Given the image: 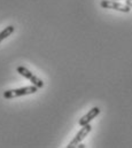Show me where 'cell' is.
I'll use <instances>...</instances> for the list:
<instances>
[{"label":"cell","mask_w":132,"mask_h":148,"mask_svg":"<svg viewBox=\"0 0 132 148\" xmlns=\"http://www.w3.org/2000/svg\"><path fill=\"white\" fill-rule=\"evenodd\" d=\"M38 91V87L31 85V86H25V87H21V88H15V90H8L3 92V98L5 99H13V98H17V97H23V95H28V94H33Z\"/></svg>","instance_id":"cell-1"},{"label":"cell","mask_w":132,"mask_h":148,"mask_svg":"<svg viewBox=\"0 0 132 148\" xmlns=\"http://www.w3.org/2000/svg\"><path fill=\"white\" fill-rule=\"evenodd\" d=\"M100 6L102 8H107V9H115L118 12H123V13H129L131 7L128 6L126 3H121L117 2L116 0H101Z\"/></svg>","instance_id":"cell-2"},{"label":"cell","mask_w":132,"mask_h":148,"mask_svg":"<svg viewBox=\"0 0 132 148\" xmlns=\"http://www.w3.org/2000/svg\"><path fill=\"white\" fill-rule=\"evenodd\" d=\"M91 130H92V126L90 125V123L89 124H86V125H83L82 126V129L79 130V132L76 134V137L68 144V148H74V147H77L78 146V144H80L84 139H85V137L91 132Z\"/></svg>","instance_id":"cell-3"},{"label":"cell","mask_w":132,"mask_h":148,"mask_svg":"<svg viewBox=\"0 0 132 148\" xmlns=\"http://www.w3.org/2000/svg\"><path fill=\"white\" fill-rule=\"evenodd\" d=\"M16 71L21 75V76H23L24 78L29 79V80L32 83V85L37 86L38 88H41V87L44 86V82H43L40 78H38L37 76H34L33 73H31L29 69H27V68H24V67H17Z\"/></svg>","instance_id":"cell-4"},{"label":"cell","mask_w":132,"mask_h":148,"mask_svg":"<svg viewBox=\"0 0 132 148\" xmlns=\"http://www.w3.org/2000/svg\"><path fill=\"white\" fill-rule=\"evenodd\" d=\"M100 114V108L99 107H94V108H92L91 110L89 111L86 115H84L80 119H79V125L80 126H83V125H86V124H89L93 118H96L98 115Z\"/></svg>","instance_id":"cell-5"},{"label":"cell","mask_w":132,"mask_h":148,"mask_svg":"<svg viewBox=\"0 0 132 148\" xmlns=\"http://www.w3.org/2000/svg\"><path fill=\"white\" fill-rule=\"evenodd\" d=\"M14 30H15V27H14V25H8V27H6V28L0 32V42H1L3 39H6L8 36H10V35L14 32Z\"/></svg>","instance_id":"cell-6"},{"label":"cell","mask_w":132,"mask_h":148,"mask_svg":"<svg viewBox=\"0 0 132 148\" xmlns=\"http://www.w3.org/2000/svg\"><path fill=\"white\" fill-rule=\"evenodd\" d=\"M125 3L128 5V6H130L132 8V0H125Z\"/></svg>","instance_id":"cell-7"},{"label":"cell","mask_w":132,"mask_h":148,"mask_svg":"<svg viewBox=\"0 0 132 148\" xmlns=\"http://www.w3.org/2000/svg\"><path fill=\"white\" fill-rule=\"evenodd\" d=\"M78 148H84L85 147V145H83V144H78V146H77Z\"/></svg>","instance_id":"cell-8"},{"label":"cell","mask_w":132,"mask_h":148,"mask_svg":"<svg viewBox=\"0 0 132 148\" xmlns=\"http://www.w3.org/2000/svg\"><path fill=\"white\" fill-rule=\"evenodd\" d=\"M116 1H118V0H116Z\"/></svg>","instance_id":"cell-9"}]
</instances>
